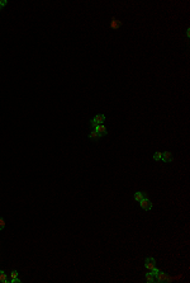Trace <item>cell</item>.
Returning a JSON list of instances; mask_svg holds the SVG:
<instances>
[{
  "mask_svg": "<svg viewBox=\"0 0 190 283\" xmlns=\"http://www.w3.org/2000/svg\"><path fill=\"white\" fill-rule=\"evenodd\" d=\"M94 130L96 131L100 135V137L101 136H105L107 133H108V130H107V127L104 126V125H98L96 127H94Z\"/></svg>",
  "mask_w": 190,
  "mask_h": 283,
  "instance_id": "277c9868",
  "label": "cell"
},
{
  "mask_svg": "<svg viewBox=\"0 0 190 283\" xmlns=\"http://www.w3.org/2000/svg\"><path fill=\"white\" fill-rule=\"evenodd\" d=\"M10 283H20V279H18V278H12V279H10Z\"/></svg>",
  "mask_w": 190,
  "mask_h": 283,
  "instance_id": "5bb4252c",
  "label": "cell"
},
{
  "mask_svg": "<svg viewBox=\"0 0 190 283\" xmlns=\"http://www.w3.org/2000/svg\"><path fill=\"white\" fill-rule=\"evenodd\" d=\"M139 206H141V208L146 209V211H150V209L152 208V202L147 198V197H145V198L139 202Z\"/></svg>",
  "mask_w": 190,
  "mask_h": 283,
  "instance_id": "6da1fadb",
  "label": "cell"
},
{
  "mask_svg": "<svg viewBox=\"0 0 190 283\" xmlns=\"http://www.w3.org/2000/svg\"><path fill=\"white\" fill-rule=\"evenodd\" d=\"M161 155H162V152L156 151V152H155V155H153V160H156V161L161 160Z\"/></svg>",
  "mask_w": 190,
  "mask_h": 283,
  "instance_id": "8fae6325",
  "label": "cell"
},
{
  "mask_svg": "<svg viewBox=\"0 0 190 283\" xmlns=\"http://www.w3.org/2000/svg\"><path fill=\"white\" fill-rule=\"evenodd\" d=\"M167 281V274H165L164 272H158L156 274V277H155V282L157 283H161V282H166Z\"/></svg>",
  "mask_w": 190,
  "mask_h": 283,
  "instance_id": "3957f363",
  "label": "cell"
},
{
  "mask_svg": "<svg viewBox=\"0 0 190 283\" xmlns=\"http://www.w3.org/2000/svg\"><path fill=\"white\" fill-rule=\"evenodd\" d=\"M93 119L96 125H104V122H105V116H104V114H96Z\"/></svg>",
  "mask_w": 190,
  "mask_h": 283,
  "instance_id": "8992f818",
  "label": "cell"
},
{
  "mask_svg": "<svg viewBox=\"0 0 190 283\" xmlns=\"http://www.w3.org/2000/svg\"><path fill=\"white\" fill-rule=\"evenodd\" d=\"M4 227H5V221H4V218L0 217V230H3Z\"/></svg>",
  "mask_w": 190,
  "mask_h": 283,
  "instance_id": "7c38bea8",
  "label": "cell"
},
{
  "mask_svg": "<svg viewBox=\"0 0 190 283\" xmlns=\"http://www.w3.org/2000/svg\"><path fill=\"white\" fill-rule=\"evenodd\" d=\"M161 159L165 161V163H171L172 161V154H171L170 151H165L162 152V155H161Z\"/></svg>",
  "mask_w": 190,
  "mask_h": 283,
  "instance_id": "5b68a950",
  "label": "cell"
},
{
  "mask_svg": "<svg viewBox=\"0 0 190 283\" xmlns=\"http://www.w3.org/2000/svg\"><path fill=\"white\" fill-rule=\"evenodd\" d=\"M10 277H12V278H17V277H18V272H17V271H13V272H12V274H10Z\"/></svg>",
  "mask_w": 190,
  "mask_h": 283,
  "instance_id": "4fadbf2b",
  "label": "cell"
},
{
  "mask_svg": "<svg viewBox=\"0 0 190 283\" xmlns=\"http://www.w3.org/2000/svg\"><path fill=\"white\" fill-rule=\"evenodd\" d=\"M0 282L3 283H10V281L6 279V274L4 273V271H0Z\"/></svg>",
  "mask_w": 190,
  "mask_h": 283,
  "instance_id": "30bf717a",
  "label": "cell"
},
{
  "mask_svg": "<svg viewBox=\"0 0 190 283\" xmlns=\"http://www.w3.org/2000/svg\"><path fill=\"white\" fill-rule=\"evenodd\" d=\"M146 197V193L145 192H136L134 193V201H137V202H141L142 199H143Z\"/></svg>",
  "mask_w": 190,
  "mask_h": 283,
  "instance_id": "52a82bcc",
  "label": "cell"
},
{
  "mask_svg": "<svg viewBox=\"0 0 190 283\" xmlns=\"http://www.w3.org/2000/svg\"><path fill=\"white\" fill-rule=\"evenodd\" d=\"M145 278H146V282H147V283H153V282H155V277H153V274H152L151 272L146 273V274H145Z\"/></svg>",
  "mask_w": 190,
  "mask_h": 283,
  "instance_id": "ba28073f",
  "label": "cell"
},
{
  "mask_svg": "<svg viewBox=\"0 0 190 283\" xmlns=\"http://www.w3.org/2000/svg\"><path fill=\"white\" fill-rule=\"evenodd\" d=\"M145 267L147 269H150V271H152L153 268H156V262H155V259L151 258V256L146 258V260H145Z\"/></svg>",
  "mask_w": 190,
  "mask_h": 283,
  "instance_id": "7a4b0ae2",
  "label": "cell"
},
{
  "mask_svg": "<svg viewBox=\"0 0 190 283\" xmlns=\"http://www.w3.org/2000/svg\"><path fill=\"white\" fill-rule=\"evenodd\" d=\"M89 138H91V140H98V138H100V135L95 130H93L90 133H89Z\"/></svg>",
  "mask_w": 190,
  "mask_h": 283,
  "instance_id": "9c48e42d",
  "label": "cell"
},
{
  "mask_svg": "<svg viewBox=\"0 0 190 283\" xmlns=\"http://www.w3.org/2000/svg\"><path fill=\"white\" fill-rule=\"evenodd\" d=\"M0 4H1V6H5L8 4V1H6V0H3V1H0Z\"/></svg>",
  "mask_w": 190,
  "mask_h": 283,
  "instance_id": "9a60e30c",
  "label": "cell"
}]
</instances>
